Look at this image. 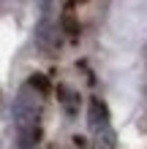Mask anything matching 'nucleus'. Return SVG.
<instances>
[{"instance_id": "nucleus-7", "label": "nucleus", "mask_w": 147, "mask_h": 149, "mask_svg": "<svg viewBox=\"0 0 147 149\" xmlns=\"http://www.w3.org/2000/svg\"><path fill=\"white\" fill-rule=\"evenodd\" d=\"M60 24H63V30L68 33V36H76V33H79V22H76V16H74L71 11H65V14H63Z\"/></svg>"}, {"instance_id": "nucleus-8", "label": "nucleus", "mask_w": 147, "mask_h": 149, "mask_svg": "<svg viewBox=\"0 0 147 149\" xmlns=\"http://www.w3.org/2000/svg\"><path fill=\"white\" fill-rule=\"evenodd\" d=\"M57 0H41V16L44 19H49V14H52V6H55Z\"/></svg>"}, {"instance_id": "nucleus-5", "label": "nucleus", "mask_w": 147, "mask_h": 149, "mask_svg": "<svg viewBox=\"0 0 147 149\" xmlns=\"http://www.w3.org/2000/svg\"><path fill=\"white\" fill-rule=\"evenodd\" d=\"M57 98H60V103L65 106V111L74 117V114H76V109H79V95H76V92H71L65 84H60V87H57Z\"/></svg>"}, {"instance_id": "nucleus-2", "label": "nucleus", "mask_w": 147, "mask_h": 149, "mask_svg": "<svg viewBox=\"0 0 147 149\" xmlns=\"http://www.w3.org/2000/svg\"><path fill=\"white\" fill-rule=\"evenodd\" d=\"M109 125V106L101 98H90V109H87V127L96 133V130Z\"/></svg>"}, {"instance_id": "nucleus-4", "label": "nucleus", "mask_w": 147, "mask_h": 149, "mask_svg": "<svg viewBox=\"0 0 147 149\" xmlns=\"http://www.w3.org/2000/svg\"><path fill=\"white\" fill-rule=\"evenodd\" d=\"M117 146V133L109 125L96 130V138H93V149H115Z\"/></svg>"}, {"instance_id": "nucleus-6", "label": "nucleus", "mask_w": 147, "mask_h": 149, "mask_svg": "<svg viewBox=\"0 0 147 149\" xmlns=\"http://www.w3.org/2000/svg\"><path fill=\"white\" fill-rule=\"evenodd\" d=\"M27 84H30L38 95H49V92H52V81H49V76H44V73H33V76L27 79Z\"/></svg>"}, {"instance_id": "nucleus-3", "label": "nucleus", "mask_w": 147, "mask_h": 149, "mask_svg": "<svg viewBox=\"0 0 147 149\" xmlns=\"http://www.w3.org/2000/svg\"><path fill=\"white\" fill-rule=\"evenodd\" d=\"M38 141H41V127L38 125L19 127V136H16V146H19V149H33Z\"/></svg>"}, {"instance_id": "nucleus-1", "label": "nucleus", "mask_w": 147, "mask_h": 149, "mask_svg": "<svg viewBox=\"0 0 147 149\" xmlns=\"http://www.w3.org/2000/svg\"><path fill=\"white\" fill-rule=\"evenodd\" d=\"M38 117H41V95L30 84H25L14 100V122L16 127H27L38 125Z\"/></svg>"}]
</instances>
